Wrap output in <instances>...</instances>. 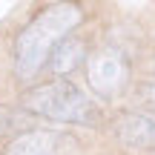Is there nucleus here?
Wrapping results in <instances>:
<instances>
[{"instance_id": "1", "label": "nucleus", "mask_w": 155, "mask_h": 155, "mask_svg": "<svg viewBox=\"0 0 155 155\" xmlns=\"http://www.w3.org/2000/svg\"><path fill=\"white\" fill-rule=\"evenodd\" d=\"M83 23V9L75 3H55L46 6L15 40V72L20 81H32L52 52Z\"/></svg>"}, {"instance_id": "2", "label": "nucleus", "mask_w": 155, "mask_h": 155, "mask_svg": "<svg viewBox=\"0 0 155 155\" xmlns=\"http://www.w3.org/2000/svg\"><path fill=\"white\" fill-rule=\"evenodd\" d=\"M20 106L26 112H32V115L61 121V124L92 127V124L101 121V112L95 106V101L83 89H78L75 83H66V81H55V83H43V86L29 89L23 95Z\"/></svg>"}, {"instance_id": "3", "label": "nucleus", "mask_w": 155, "mask_h": 155, "mask_svg": "<svg viewBox=\"0 0 155 155\" xmlns=\"http://www.w3.org/2000/svg\"><path fill=\"white\" fill-rule=\"evenodd\" d=\"M86 81L101 98L112 101L127 89L129 83V61L121 49L104 46L86 58Z\"/></svg>"}, {"instance_id": "4", "label": "nucleus", "mask_w": 155, "mask_h": 155, "mask_svg": "<svg viewBox=\"0 0 155 155\" xmlns=\"http://www.w3.org/2000/svg\"><path fill=\"white\" fill-rule=\"evenodd\" d=\"M115 135L124 147L155 152V118L144 112H124L115 121Z\"/></svg>"}, {"instance_id": "5", "label": "nucleus", "mask_w": 155, "mask_h": 155, "mask_svg": "<svg viewBox=\"0 0 155 155\" xmlns=\"http://www.w3.org/2000/svg\"><path fill=\"white\" fill-rule=\"evenodd\" d=\"M6 155H58L55 132H23L6 147Z\"/></svg>"}, {"instance_id": "6", "label": "nucleus", "mask_w": 155, "mask_h": 155, "mask_svg": "<svg viewBox=\"0 0 155 155\" xmlns=\"http://www.w3.org/2000/svg\"><path fill=\"white\" fill-rule=\"evenodd\" d=\"M81 61H86V46H83V40H78V38H66L55 52H52L49 66H52V72L66 75V72H72V69H75Z\"/></svg>"}, {"instance_id": "7", "label": "nucleus", "mask_w": 155, "mask_h": 155, "mask_svg": "<svg viewBox=\"0 0 155 155\" xmlns=\"http://www.w3.org/2000/svg\"><path fill=\"white\" fill-rule=\"evenodd\" d=\"M23 124L20 115H15L12 109H6V106H0V132H9V129H17Z\"/></svg>"}, {"instance_id": "8", "label": "nucleus", "mask_w": 155, "mask_h": 155, "mask_svg": "<svg viewBox=\"0 0 155 155\" xmlns=\"http://www.w3.org/2000/svg\"><path fill=\"white\" fill-rule=\"evenodd\" d=\"M144 98H147V104H150V109L155 112V83H152V86H147V89H144Z\"/></svg>"}]
</instances>
